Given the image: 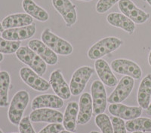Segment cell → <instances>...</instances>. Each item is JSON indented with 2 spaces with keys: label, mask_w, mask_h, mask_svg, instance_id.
Returning a JSON list of instances; mask_svg holds the SVG:
<instances>
[{
  "label": "cell",
  "mask_w": 151,
  "mask_h": 133,
  "mask_svg": "<svg viewBox=\"0 0 151 133\" xmlns=\"http://www.w3.org/2000/svg\"><path fill=\"white\" fill-rule=\"evenodd\" d=\"M123 43L119 38L110 36L102 38L97 41L89 48L88 51V57L91 60H97L103 56L115 51Z\"/></svg>",
  "instance_id": "obj_1"
},
{
  "label": "cell",
  "mask_w": 151,
  "mask_h": 133,
  "mask_svg": "<svg viewBox=\"0 0 151 133\" xmlns=\"http://www.w3.org/2000/svg\"><path fill=\"white\" fill-rule=\"evenodd\" d=\"M29 102V95L27 91L20 90L14 94L8 111V117L12 124L19 125Z\"/></svg>",
  "instance_id": "obj_2"
},
{
  "label": "cell",
  "mask_w": 151,
  "mask_h": 133,
  "mask_svg": "<svg viewBox=\"0 0 151 133\" xmlns=\"http://www.w3.org/2000/svg\"><path fill=\"white\" fill-rule=\"evenodd\" d=\"M15 53L17 58L20 61L28 65L40 76L45 73L47 70L46 63L29 47H21Z\"/></svg>",
  "instance_id": "obj_3"
},
{
  "label": "cell",
  "mask_w": 151,
  "mask_h": 133,
  "mask_svg": "<svg viewBox=\"0 0 151 133\" xmlns=\"http://www.w3.org/2000/svg\"><path fill=\"white\" fill-rule=\"evenodd\" d=\"M42 41L52 49L56 54L68 56L73 52V47L70 43L55 35L49 28H46L42 33Z\"/></svg>",
  "instance_id": "obj_4"
},
{
  "label": "cell",
  "mask_w": 151,
  "mask_h": 133,
  "mask_svg": "<svg viewBox=\"0 0 151 133\" xmlns=\"http://www.w3.org/2000/svg\"><path fill=\"white\" fill-rule=\"evenodd\" d=\"M93 114L98 115L103 114L107 105V95L104 85L101 80H94L91 87Z\"/></svg>",
  "instance_id": "obj_5"
},
{
  "label": "cell",
  "mask_w": 151,
  "mask_h": 133,
  "mask_svg": "<svg viewBox=\"0 0 151 133\" xmlns=\"http://www.w3.org/2000/svg\"><path fill=\"white\" fill-rule=\"evenodd\" d=\"M94 73L93 68L90 66H82L74 72L70 83L71 94L79 96L84 90L86 84Z\"/></svg>",
  "instance_id": "obj_6"
},
{
  "label": "cell",
  "mask_w": 151,
  "mask_h": 133,
  "mask_svg": "<svg viewBox=\"0 0 151 133\" xmlns=\"http://www.w3.org/2000/svg\"><path fill=\"white\" fill-rule=\"evenodd\" d=\"M111 68L113 72L119 75L129 76L138 80L142 76V70L137 63L126 59H117L111 63Z\"/></svg>",
  "instance_id": "obj_7"
},
{
  "label": "cell",
  "mask_w": 151,
  "mask_h": 133,
  "mask_svg": "<svg viewBox=\"0 0 151 133\" xmlns=\"http://www.w3.org/2000/svg\"><path fill=\"white\" fill-rule=\"evenodd\" d=\"M134 79L129 76H124L117 84L116 87L113 91L109 97L107 102L111 104L120 103L129 97L134 88Z\"/></svg>",
  "instance_id": "obj_8"
},
{
  "label": "cell",
  "mask_w": 151,
  "mask_h": 133,
  "mask_svg": "<svg viewBox=\"0 0 151 133\" xmlns=\"http://www.w3.org/2000/svg\"><path fill=\"white\" fill-rule=\"evenodd\" d=\"M118 7L124 15L136 23H144L147 22L150 17V14L137 8L131 0H119Z\"/></svg>",
  "instance_id": "obj_9"
},
{
  "label": "cell",
  "mask_w": 151,
  "mask_h": 133,
  "mask_svg": "<svg viewBox=\"0 0 151 133\" xmlns=\"http://www.w3.org/2000/svg\"><path fill=\"white\" fill-rule=\"evenodd\" d=\"M20 76L23 81L30 88L39 92L47 91L51 85L47 80L41 78L33 69L23 67L20 70Z\"/></svg>",
  "instance_id": "obj_10"
},
{
  "label": "cell",
  "mask_w": 151,
  "mask_h": 133,
  "mask_svg": "<svg viewBox=\"0 0 151 133\" xmlns=\"http://www.w3.org/2000/svg\"><path fill=\"white\" fill-rule=\"evenodd\" d=\"M55 10L62 16L67 27H70L77 21L76 5L70 0H52Z\"/></svg>",
  "instance_id": "obj_11"
},
{
  "label": "cell",
  "mask_w": 151,
  "mask_h": 133,
  "mask_svg": "<svg viewBox=\"0 0 151 133\" xmlns=\"http://www.w3.org/2000/svg\"><path fill=\"white\" fill-rule=\"evenodd\" d=\"M29 119L33 123H61L64 115L52 108H40L33 110L29 115Z\"/></svg>",
  "instance_id": "obj_12"
},
{
  "label": "cell",
  "mask_w": 151,
  "mask_h": 133,
  "mask_svg": "<svg viewBox=\"0 0 151 133\" xmlns=\"http://www.w3.org/2000/svg\"><path fill=\"white\" fill-rule=\"evenodd\" d=\"M49 84L53 89L57 96L63 100H67L70 98L71 92L70 86H68L60 69L55 70L50 75Z\"/></svg>",
  "instance_id": "obj_13"
},
{
  "label": "cell",
  "mask_w": 151,
  "mask_h": 133,
  "mask_svg": "<svg viewBox=\"0 0 151 133\" xmlns=\"http://www.w3.org/2000/svg\"><path fill=\"white\" fill-rule=\"evenodd\" d=\"M108 111L114 117L126 120L136 119L142 114V108L141 107L128 106L120 103L110 104L108 107Z\"/></svg>",
  "instance_id": "obj_14"
},
{
  "label": "cell",
  "mask_w": 151,
  "mask_h": 133,
  "mask_svg": "<svg viewBox=\"0 0 151 133\" xmlns=\"http://www.w3.org/2000/svg\"><path fill=\"white\" fill-rule=\"evenodd\" d=\"M36 31V24L33 23L27 26L5 29L2 33V37L9 41H21L33 37Z\"/></svg>",
  "instance_id": "obj_15"
},
{
  "label": "cell",
  "mask_w": 151,
  "mask_h": 133,
  "mask_svg": "<svg viewBox=\"0 0 151 133\" xmlns=\"http://www.w3.org/2000/svg\"><path fill=\"white\" fill-rule=\"evenodd\" d=\"M28 47L37 53L46 64L54 65L58 62V57L56 53L52 49H50L42 41L38 39L30 40L28 43Z\"/></svg>",
  "instance_id": "obj_16"
},
{
  "label": "cell",
  "mask_w": 151,
  "mask_h": 133,
  "mask_svg": "<svg viewBox=\"0 0 151 133\" xmlns=\"http://www.w3.org/2000/svg\"><path fill=\"white\" fill-rule=\"evenodd\" d=\"M64 100L53 94H44L36 96L32 102L31 107L33 110L40 108H52L58 109L64 106Z\"/></svg>",
  "instance_id": "obj_17"
},
{
  "label": "cell",
  "mask_w": 151,
  "mask_h": 133,
  "mask_svg": "<svg viewBox=\"0 0 151 133\" xmlns=\"http://www.w3.org/2000/svg\"><path fill=\"white\" fill-rule=\"evenodd\" d=\"M94 67L101 81L107 87H113L116 86L118 79L112 72V68L105 60L98 59L94 63Z\"/></svg>",
  "instance_id": "obj_18"
},
{
  "label": "cell",
  "mask_w": 151,
  "mask_h": 133,
  "mask_svg": "<svg viewBox=\"0 0 151 133\" xmlns=\"http://www.w3.org/2000/svg\"><path fill=\"white\" fill-rule=\"evenodd\" d=\"M79 114L77 117L78 124L84 125L90 121L93 113L91 96L88 92H84L79 98Z\"/></svg>",
  "instance_id": "obj_19"
},
{
  "label": "cell",
  "mask_w": 151,
  "mask_h": 133,
  "mask_svg": "<svg viewBox=\"0 0 151 133\" xmlns=\"http://www.w3.org/2000/svg\"><path fill=\"white\" fill-rule=\"evenodd\" d=\"M106 21L111 26L120 28L129 34H132L135 30V24L129 17L121 13L113 12L108 14Z\"/></svg>",
  "instance_id": "obj_20"
},
{
  "label": "cell",
  "mask_w": 151,
  "mask_h": 133,
  "mask_svg": "<svg viewBox=\"0 0 151 133\" xmlns=\"http://www.w3.org/2000/svg\"><path fill=\"white\" fill-rule=\"evenodd\" d=\"M33 23V18L27 14L18 13L11 14L3 19L2 25L4 29H9L12 28H18L31 25Z\"/></svg>",
  "instance_id": "obj_21"
},
{
  "label": "cell",
  "mask_w": 151,
  "mask_h": 133,
  "mask_svg": "<svg viewBox=\"0 0 151 133\" xmlns=\"http://www.w3.org/2000/svg\"><path fill=\"white\" fill-rule=\"evenodd\" d=\"M151 75H146L141 80L137 90V103L142 109H147L150 103Z\"/></svg>",
  "instance_id": "obj_22"
},
{
  "label": "cell",
  "mask_w": 151,
  "mask_h": 133,
  "mask_svg": "<svg viewBox=\"0 0 151 133\" xmlns=\"http://www.w3.org/2000/svg\"><path fill=\"white\" fill-rule=\"evenodd\" d=\"M79 114V104L76 102H70L67 105L64 115L63 119V126L67 131H76V121Z\"/></svg>",
  "instance_id": "obj_23"
},
{
  "label": "cell",
  "mask_w": 151,
  "mask_h": 133,
  "mask_svg": "<svg viewBox=\"0 0 151 133\" xmlns=\"http://www.w3.org/2000/svg\"><path fill=\"white\" fill-rule=\"evenodd\" d=\"M22 7L27 14L37 21L45 22L49 19L48 12L36 4L33 0H23Z\"/></svg>",
  "instance_id": "obj_24"
},
{
  "label": "cell",
  "mask_w": 151,
  "mask_h": 133,
  "mask_svg": "<svg viewBox=\"0 0 151 133\" xmlns=\"http://www.w3.org/2000/svg\"><path fill=\"white\" fill-rule=\"evenodd\" d=\"M125 128L129 132H151V119L147 117H137L128 120L125 123Z\"/></svg>",
  "instance_id": "obj_25"
},
{
  "label": "cell",
  "mask_w": 151,
  "mask_h": 133,
  "mask_svg": "<svg viewBox=\"0 0 151 133\" xmlns=\"http://www.w3.org/2000/svg\"><path fill=\"white\" fill-rule=\"evenodd\" d=\"M11 84L10 75L6 71L0 72V107L9 105V90Z\"/></svg>",
  "instance_id": "obj_26"
},
{
  "label": "cell",
  "mask_w": 151,
  "mask_h": 133,
  "mask_svg": "<svg viewBox=\"0 0 151 133\" xmlns=\"http://www.w3.org/2000/svg\"><path fill=\"white\" fill-rule=\"evenodd\" d=\"M21 48V41H9L0 37V53L5 54H12L17 52Z\"/></svg>",
  "instance_id": "obj_27"
},
{
  "label": "cell",
  "mask_w": 151,
  "mask_h": 133,
  "mask_svg": "<svg viewBox=\"0 0 151 133\" xmlns=\"http://www.w3.org/2000/svg\"><path fill=\"white\" fill-rule=\"evenodd\" d=\"M95 123L102 133H113L111 119L105 114H100L95 117Z\"/></svg>",
  "instance_id": "obj_28"
},
{
  "label": "cell",
  "mask_w": 151,
  "mask_h": 133,
  "mask_svg": "<svg viewBox=\"0 0 151 133\" xmlns=\"http://www.w3.org/2000/svg\"><path fill=\"white\" fill-rule=\"evenodd\" d=\"M119 0H99L96 4V11L99 14H104L110 10Z\"/></svg>",
  "instance_id": "obj_29"
},
{
  "label": "cell",
  "mask_w": 151,
  "mask_h": 133,
  "mask_svg": "<svg viewBox=\"0 0 151 133\" xmlns=\"http://www.w3.org/2000/svg\"><path fill=\"white\" fill-rule=\"evenodd\" d=\"M18 126L20 133H36L32 126L29 117H23Z\"/></svg>",
  "instance_id": "obj_30"
},
{
  "label": "cell",
  "mask_w": 151,
  "mask_h": 133,
  "mask_svg": "<svg viewBox=\"0 0 151 133\" xmlns=\"http://www.w3.org/2000/svg\"><path fill=\"white\" fill-rule=\"evenodd\" d=\"M111 123L113 125V133H126L125 123L123 119L116 117H111Z\"/></svg>",
  "instance_id": "obj_31"
},
{
  "label": "cell",
  "mask_w": 151,
  "mask_h": 133,
  "mask_svg": "<svg viewBox=\"0 0 151 133\" xmlns=\"http://www.w3.org/2000/svg\"><path fill=\"white\" fill-rule=\"evenodd\" d=\"M63 130H64V127L60 123H49L39 133H60Z\"/></svg>",
  "instance_id": "obj_32"
},
{
  "label": "cell",
  "mask_w": 151,
  "mask_h": 133,
  "mask_svg": "<svg viewBox=\"0 0 151 133\" xmlns=\"http://www.w3.org/2000/svg\"><path fill=\"white\" fill-rule=\"evenodd\" d=\"M146 112L147 115H149V116H151V103H150L149 106H148V107L146 109Z\"/></svg>",
  "instance_id": "obj_33"
},
{
  "label": "cell",
  "mask_w": 151,
  "mask_h": 133,
  "mask_svg": "<svg viewBox=\"0 0 151 133\" xmlns=\"http://www.w3.org/2000/svg\"><path fill=\"white\" fill-rule=\"evenodd\" d=\"M148 62H149L150 65L151 66V50H150V52L149 56H148Z\"/></svg>",
  "instance_id": "obj_34"
},
{
  "label": "cell",
  "mask_w": 151,
  "mask_h": 133,
  "mask_svg": "<svg viewBox=\"0 0 151 133\" xmlns=\"http://www.w3.org/2000/svg\"><path fill=\"white\" fill-rule=\"evenodd\" d=\"M4 31V28L2 25V23H0V33H2Z\"/></svg>",
  "instance_id": "obj_35"
},
{
  "label": "cell",
  "mask_w": 151,
  "mask_h": 133,
  "mask_svg": "<svg viewBox=\"0 0 151 133\" xmlns=\"http://www.w3.org/2000/svg\"><path fill=\"white\" fill-rule=\"evenodd\" d=\"M4 60V56L2 55V53H0V63Z\"/></svg>",
  "instance_id": "obj_36"
},
{
  "label": "cell",
  "mask_w": 151,
  "mask_h": 133,
  "mask_svg": "<svg viewBox=\"0 0 151 133\" xmlns=\"http://www.w3.org/2000/svg\"><path fill=\"white\" fill-rule=\"evenodd\" d=\"M60 133H73L72 132H70V131H67V130H63V131L60 132Z\"/></svg>",
  "instance_id": "obj_37"
},
{
  "label": "cell",
  "mask_w": 151,
  "mask_h": 133,
  "mask_svg": "<svg viewBox=\"0 0 151 133\" xmlns=\"http://www.w3.org/2000/svg\"><path fill=\"white\" fill-rule=\"evenodd\" d=\"M144 1L146 2H147V3L151 6V0H144Z\"/></svg>",
  "instance_id": "obj_38"
},
{
  "label": "cell",
  "mask_w": 151,
  "mask_h": 133,
  "mask_svg": "<svg viewBox=\"0 0 151 133\" xmlns=\"http://www.w3.org/2000/svg\"><path fill=\"white\" fill-rule=\"evenodd\" d=\"M80 1H84V2H90L91 0H80Z\"/></svg>",
  "instance_id": "obj_39"
},
{
  "label": "cell",
  "mask_w": 151,
  "mask_h": 133,
  "mask_svg": "<svg viewBox=\"0 0 151 133\" xmlns=\"http://www.w3.org/2000/svg\"><path fill=\"white\" fill-rule=\"evenodd\" d=\"M90 133H100V132H97V131H92V132H91Z\"/></svg>",
  "instance_id": "obj_40"
},
{
  "label": "cell",
  "mask_w": 151,
  "mask_h": 133,
  "mask_svg": "<svg viewBox=\"0 0 151 133\" xmlns=\"http://www.w3.org/2000/svg\"><path fill=\"white\" fill-rule=\"evenodd\" d=\"M133 133H143L142 132H134Z\"/></svg>",
  "instance_id": "obj_41"
},
{
  "label": "cell",
  "mask_w": 151,
  "mask_h": 133,
  "mask_svg": "<svg viewBox=\"0 0 151 133\" xmlns=\"http://www.w3.org/2000/svg\"><path fill=\"white\" fill-rule=\"evenodd\" d=\"M0 133H3V132H2V130H1V129H0Z\"/></svg>",
  "instance_id": "obj_42"
}]
</instances>
